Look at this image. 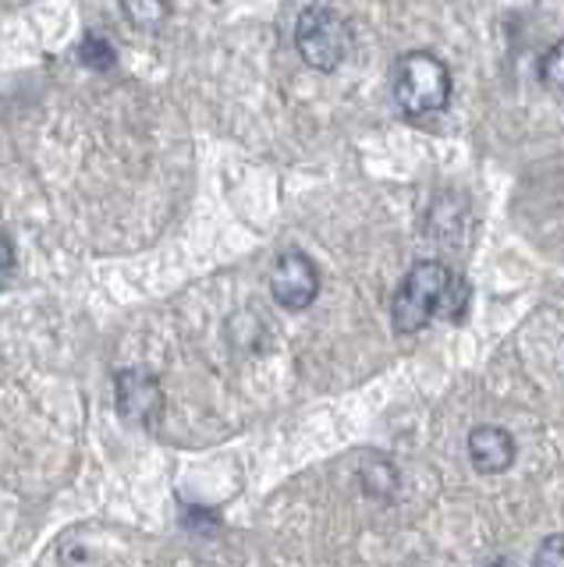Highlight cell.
Returning <instances> with one entry per match:
<instances>
[{
  "label": "cell",
  "instance_id": "obj_9",
  "mask_svg": "<svg viewBox=\"0 0 564 567\" xmlns=\"http://www.w3.org/2000/svg\"><path fill=\"white\" fill-rule=\"evenodd\" d=\"M540 79H543L546 89H554V93H564V40H557L551 50L543 53Z\"/></svg>",
  "mask_w": 564,
  "mask_h": 567
},
{
  "label": "cell",
  "instance_id": "obj_2",
  "mask_svg": "<svg viewBox=\"0 0 564 567\" xmlns=\"http://www.w3.org/2000/svg\"><path fill=\"white\" fill-rule=\"evenodd\" d=\"M394 100L401 106V114H409V117L444 111L451 100L448 64L427 50H416L409 58H401L394 71Z\"/></svg>",
  "mask_w": 564,
  "mask_h": 567
},
{
  "label": "cell",
  "instance_id": "obj_4",
  "mask_svg": "<svg viewBox=\"0 0 564 567\" xmlns=\"http://www.w3.org/2000/svg\"><path fill=\"white\" fill-rule=\"evenodd\" d=\"M270 291L277 298V306H285L291 312L298 309H309L316 295H320V270L306 252H280L274 262V274H270Z\"/></svg>",
  "mask_w": 564,
  "mask_h": 567
},
{
  "label": "cell",
  "instance_id": "obj_1",
  "mask_svg": "<svg viewBox=\"0 0 564 567\" xmlns=\"http://www.w3.org/2000/svg\"><path fill=\"white\" fill-rule=\"evenodd\" d=\"M451 284H454V274L444 262H437V259L416 262L412 270L404 274L401 288L394 291V301H391L394 330L419 333L427 323H433L437 316H444Z\"/></svg>",
  "mask_w": 564,
  "mask_h": 567
},
{
  "label": "cell",
  "instance_id": "obj_7",
  "mask_svg": "<svg viewBox=\"0 0 564 567\" xmlns=\"http://www.w3.org/2000/svg\"><path fill=\"white\" fill-rule=\"evenodd\" d=\"M79 61L93 71H111L117 64V50L111 40H103V35H85L79 43Z\"/></svg>",
  "mask_w": 564,
  "mask_h": 567
},
{
  "label": "cell",
  "instance_id": "obj_3",
  "mask_svg": "<svg viewBox=\"0 0 564 567\" xmlns=\"http://www.w3.org/2000/svg\"><path fill=\"white\" fill-rule=\"evenodd\" d=\"M295 47L302 61L316 71H334L351 50V29L334 8H306L298 14Z\"/></svg>",
  "mask_w": 564,
  "mask_h": 567
},
{
  "label": "cell",
  "instance_id": "obj_6",
  "mask_svg": "<svg viewBox=\"0 0 564 567\" xmlns=\"http://www.w3.org/2000/svg\"><path fill=\"white\" fill-rule=\"evenodd\" d=\"M469 457L475 472L501 475L515 461V436L501 425H480V430L469 433Z\"/></svg>",
  "mask_w": 564,
  "mask_h": 567
},
{
  "label": "cell",
  "instance_id": "obj_10",
  "mask_svg": "<svg viewBox=\"0 0 564 567\" xmlns=\"http://www.w3.org/2000/svg\"><path fill=\"white\" fill-rule=\"evenodd\" d=\"M465 309H469V284H465V277H458L454 274V284H451V295H448V309H444V319H462L465 316Z\"/></svg>",
  "mask_w": 564,
  "mask_h": 567
},
{
  "label": "cell",
  "instance_id": "obj_12",
  "mask_svg": "<svg viewBox=\"0 0 564 567\" xmlns=\"http://www.w3.org/2000/svg\"><path fill=\"white\" fill-rule=\"evenodd\" d=\"M11 274H14V245L4 230H0V291L11 284Z\"/></svg>",
  "mask_w": 564,
  "mask_h": 567
},
{
  "label": "cell",
  "instance_id": "obj_8",
  "mask_svg": "<svg viewBox=\"0 0 564 567\" xmlns=\"http://www.w3.org/2000/svg\"><path fill=\"white\" fill-rule=\"evenodd\" d=\"M125 11L139 29H156L167 18V0H125Z\"/></svg>",
  "mask_w": 564,
  "mask_h": 567
},
{
  "label": "cell",
  "instance_id": "obj_5",
  "mask_svg": "<svg viewBox=\"0 0 564 567\" xmlns=\"http://www.w3.org/2000/svg\"><path fill=\"white\" fill-rule=\"evenodd\" d=\"M117 412L139 430H153L164 415V390L153 372L125 369L117 372Z\"/></svg>",
  "mask_w": 564,
  "mask_h": 567
},
{
  "label": "cell",
  "instance_id": "obj_11",
  "mask_svg": "<svg viewBox=\"0 0 564 567\" xmlns=\"http://www.w3.org/2000/svg\"><path fill=\"white\" fill-rule=\"evenodd\" d=\"M536 567H564V536H551L543 539L536 549Z\"/></svg>",
  "mask_w": 564,
  "mask_h": 567
}]
</instances>
